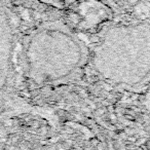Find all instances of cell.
<instances>
[{
    "label": "cell",
    "instance_id": "7a4b0ae2",
    "mask_svg": "<svg viewBox=\"0 0 150 150\" xmlns=\"http://www.w3.org/2000/svg\"><path fill=\"white\" fill-rule=\"evenodd\" d=\"M80 47L72 36L59 30L40 31L28 50V63L35 77L56 79L66 76L80 61Z\"/></svg>",
    "mask_w": 150,
    "mask_h": 150
},
{
    "label": "cell",
    "instance_id": "6da1fadb",
    "mask_svg": "<svg viewBox=\"0 0 150 150\" xmlns=\"http://www.w3.org/2000/svg\"><path fill=\"white\" fill-rule=\"evenodd\" d=\"M96 61L107 79L129 86L142 81L150 72V26L113 29L97 50Z\"/></svg>",
    "mask_w": 150,
    "mask_h": 150
}]
</instances>
